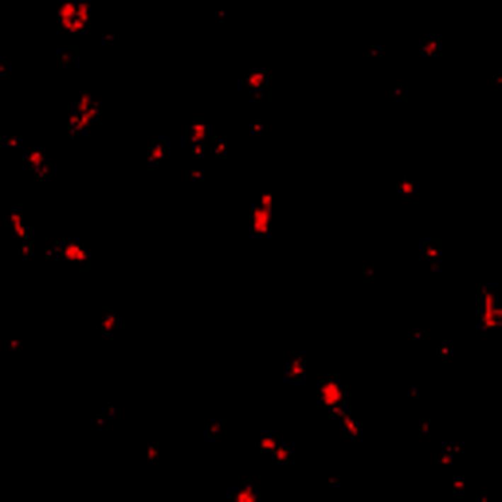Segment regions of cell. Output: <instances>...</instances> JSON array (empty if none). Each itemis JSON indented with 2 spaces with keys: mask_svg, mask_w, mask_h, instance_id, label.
I'll use <instances>...</instances> for the list:
<instances>
[{
  "mask_svg": "<svg viewBox=\"0 0 502 502\" xmlns=\"http://www.w3.org/2000/svg\"><path fill=\"white\" fill-rule=\"evenodd\" d=\"M236 502H259V491H256L251 483H244V486L236 491Z\"/></svg>",
  "mask_w": 502,
  "mask_h": 502,
  "instance_id": "cell-1",
  "label": "cell"
}]
</instances>
